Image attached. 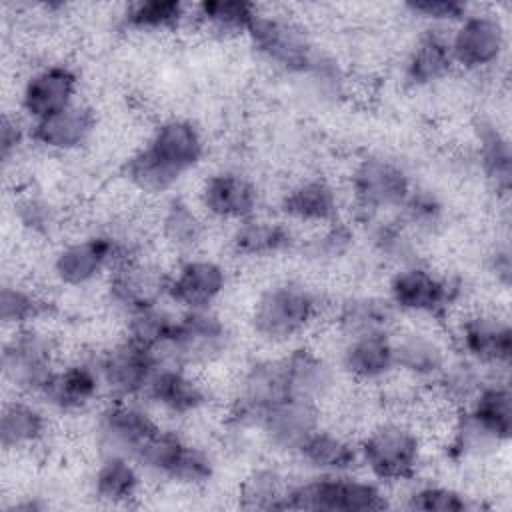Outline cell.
Returning <instances> with one entry per match:
<instances>
[{
	"label": "cell",
	"instance_id": "1",
	"mask_svg": "<svg viewBox=\"0 0 512 512\" xmlns=\"http://www.w3.org/2000/svg\"><path fill=\"white\" fill-rule=\"evenodd\" d=\"M206 156V138L188 118H166L148 136L142 148L122 166L126 182L146 196H164L196 170Z\"/></svg>",
	"mask_w": 512,
	"mask_h": 512
},
{
	"label": "cell",
	"instance_id": "2",
	"mask_svg": "<svg viewBox=\"0 0 512 512\" xmlns=\"http://www.w3.org/2000/svg\"><path fill=\"white\" fill-rule=\"evenodd\" d=\"M320 308V294L312 286L296 278H282L258 292L248 324L266 346H294L316 326Z\"/></svg>",
	"mask_w": 512,
	"mask_h": 512
},
{
	"label": "cell",
	"instance_id": "3",
	"mask_svg": "<svg viewBox=\"0 0 512 512\" xmlns=\"http://www.w3.org/2000/svg\"><path fill=\"white\" fill-rule=\"evenodd\" d=\"M356 444L360 470L382 486L408 484L416 480L424 466V436L408 420H380L370 426Z\"/></svg>",
	"mask_w": 512,
	"mask_h": 512
},
{
	"label": "cell",
	"instance_id": "4",
	"mask_svg": "<svg viewBox=\"0 0 512 512\" xmlns=\"http://www.w3.org/2000/svg\"><path fill=\"white\" fill-rule=\"evenodd\" d=\"M388 506L384 486L362 470L342 474H308L292 480L284 510L372 512Z\"/></svg>",
	"mask_w": 512,
	"mask_h": 512
},
{
	"label": "cell",
	"instance_id": "5",
	"mask_svg": "<svg viewBox=\"0 0 512 512\" xmlns=\"http://www.w3.org/2000/svg\"><path fill=\"white\" fill-rule=\"evenodd\" d=\"M462 294L460 278L438 274L420 260L394 268L386 286V300L396 314L426 322L446 320L458 306Z\"/></svg>",
	"mask_w": 512,
	"mask_h": 512
},
{
	"label": "cell",
	"instance_id": "6",
	"mask_svg": "<svg viewBox=\"0 0 512 512\" xmlns=\"http://www.w3.org/2000/svg\"><path fill=\"white\" fill-rule=\"evenodd\" d=\"M248 38L258 54L286 72L306 74L318 80H328L334 74V64L298 24L286 18L258 14Z\"/></svg>",
	"mask_w": 512,
	"mask_h": 512
},
{
	"label": "cell",
	"instance_id": "7",
	"mask_svg": "<svg viewBox=\"0 0 512 512\" xmlns=\"http://www.w3.org/2000/svg\"><path fill=\"white\" fill-rule=\"evenodd\" d=\"M136 254L130 238L114 232H94L62 244L52 258V274L62 286L84 288Z\"/></svg>",
	"mask_w": 512,
	"mask_h": 512
},
{
	"label": "cell",
	"instance_id": "8",
	"mask_svg": "<svg viewBox=\"0 0 512 512\" xmlns=\"http://www.w3.org/2000/svg\"><path fill=\"white\" fill-rule=\"evenodd\" d=\"M412 188L414 182L408 170L388 156L368 154L352 168V204L366 222L396 214Z\"/></svg>",
	"mask_w": 512,
	"mask_h": 512
},
{
	"label": "cell",
	"instance_id": "9",
	"mask_svg": "<svg viewBox=\"0 0 512 512\" xmlns=\"http://www.w3.org/2000/svg\"><path fill=\"white\" fill-rule=\"evenodd\" d=\"M230 344V326L216 308L178 310L172 336L160 358L194 370L220 360L230 350Z\"/></svg>",
	"mask_w": 512,
	"mask_h": 512
},
{
	"label": "cell",
	"instance_id": "10",
	"mask_svg": "<svg viewBox=\"0 0 512 512\" xmlns=\"http://www.w3.org/2000/svg\"><path fill=\"white\" fill-rule=\"evenodd\" d=\"M58 368V344L38 326L12 330L2 346L4 382L22 396L42 392L54 370Z\"/></svg>",
	"mask_w": 512,
	"mask_h": 512
},
{
	"label": "cell",
	"instance_id": "11",
	"mask_svg": "<svg viewBox=\"0 0 512 512\" xmlns=\"http://www.w3.org/2000/svg\"><path fill=\"white\" fill-rule=\"evenodd\" d=\"M452 346L456 354L500 376L512 360V328L496 310H470L454 326Z\"/></svg>",
	"mask_w": 512,
	"mask_h": 512
},
{
	"label": "cell",
	"instance_id": "12",
	"mask_svg": "<svg viewBox=\"0 0 512 512\" xmlns=\"http://www.w3.org/2000/svg\"><path fill=\"white\" fill-rule=\"evenodd\" d=\"M106 400H142L144 390L162 362L160 354L128 338L118 340L94 358Z\"/></svg>",
	"mask_w": 512,
	"mask_h": 512
},
{
	"label": "cell",
	"instance_id": "13",
	"mask_svg": "<svg viewBox=\"0 0 512 512\" xmlns=\"http://www.w3.org/2000/svg\"><path fill=\"white\" fill-rule=\"evenodd\" d=\"M396 376L414 384H432L452 358V346L432 322L396 326L392 330Z\"/></svg>",
	"mask_w": 512,
	"mask_h": 512
},
{
	"label": "cell",
	"instance_id": "14",
	"mask_svg": "<svg viewBox=\"0 0 512 512\" xmlns=\"http://www.w3.org/2000/svg\"><path fill=\"white\" fill-rule=\"evenodd\" d=\"M454 68L482 72L496 66L508 46L502 20L488 12H468L448 36Z\"/></svg>",
	"mask_w": 512,
	"mask_h": 512
},
{
	"label": "cell",
	"instance_id": "15",
	"mask_svg": "<svg viewBox=\"0 0 512 512\" xmlns=\"http://www.w3.org/2000/svg\"><path fill=\"white\" fill-rule=\"evenodd\" d=\"M230 284V274L218 260L186 256L168 272L166 300L178 310L216 308Z\"/></svg>",
	"mask_w": 512,
	"mask_h": 512
},
{
	"label": "cell",
	"instance_id": "16",
	"mask_svg": "<svg viewBox=\"0 0 512 512\" xmlns=\"http://www.w3.org/2000/svg\"><path fill=\"white\" fill-rule=\"evenodd\" d=\"M160 426L142 400H108L96 414L94 434L102 452L134 460L136 452Z\"/></svg>",
	"mask_w": 512,
	"mask_h": 512
},
{
	"label": "cell",
	"instance_id": "17",
	"mask_svg": "<svg viewBox=\"0 0 512 512\" xmlns=\"http://www.w3.org/2000/svg\"><path fill=\"white\" fill-rule=\"evenodd\" d=\"M198 208L208 220L234 226L260 214V188L240 170H216L200 186Z\"/></svg>",
	"mask_w": 512,
	"mask_h": 512
},
{
	"label": "cell",
	"instance_id": "18",
	"mask_svg": "<svg viewBox=\"0 0 512 512\" xmlns=\"http://www.w3.org/2000/svg\"><path fill=\"white\" fill-rule=\"evenodd\" d=\"M166 278L168 272L136 254L116 264L106 276V300L124 318L134 310L164 302Z\"/></svg>",
	"mask_w": 512,
	"mask_h": 512
},
{
	"label": "cell",
	"instance_id": "19",
	"mask_svg": "<svg viewBox=\"0 0 512 512\" xmlns=\"http://www.w3.org/2000/svg\"><path fill=\"white\" fill-rule=\"evenodd\" d=\"M142 402L174 418H186L204 410L210 402L208 386L192 372L162 360L154 370Z\"/></svg>",
	"mask_w": 512,
	"mask_h": 512
},
{
	"label": "cell",
	"instance_id": "20",
	"mask_svg": "<svg viewBox=\"0 0 512 512\" xmlns=\"http://www.w3.org/2000/svg\"><path fill=\"white\" fill-rule=\"evenodd\" d=\"M78 84V72L66 62H48L36 68L20 90L22 116L32 124L66 110L76 102Z\"/></svg>",
	"mask_w": 512,
	"mask_h": 512
},
{
	"label": "cell",
	"instance_id": "21",
	"mask_svg": "<svg viewBox=\"0 0 512 512\" xmlns=\"http://www.w3.org/2000/svg\"><path fill=\"white\" fill-rule=\"evenodd\" d=\"M280 362L288 398L320 406L336 392L340 370L316 348L298 342L280 356Z\"/></svg>",
	"mask_w": 512,
	"mask_h": 512
},
{
	"label": "cell",
	"instance_id": "22",
	"mask_svg": "<svg viewBox=\"0 0 512 512\" xmlns=\"http://www.w3.org/2000/svg\"><path fill=\"white\" fill-rule=\"evenodd\" d=\"M104 398L102 380L94 358L58 364L38 400L60 414H80Z\"/></svg>",
	"mask_w": 512,
	"mask_h": 512
},
{
	"label": "cell",
	"instance_id": "23",
	"mask_svg": "<svg viewBox=\"0 0 512 512\" xmlns=\"http://www.w3.org/2000/svg\"><path fill=\"white\" fill-rule=\"evenodd\" d=\"M322 426L320 406L286 398L268 408L260 422L258 434L272 452L294 458L300 446Z\"/></svg>",
	"mask_w": 512,
	"mask_h": 512
},
{
	"label": "cell",
	"instance_id": "24",
	"mask_svg": "<svg viewBox=\"0 0 512 512\" xmlns=\"http://www.w3.org/2000/svg\"><path fill=\"white\" fill-rule=\"evenodd\" d=\"M336 366L356 384H384L396 376L392 332L340 338Z\"/></svg>",
	"mask_w": 512,
	"mask_h": 512
},
{
	"label": "cell",
	"instance_id": "25",
	"mask_svg": "<svg viewBox=\"0 0 512 512\" xmlns=\"http://www.w3.org/2000/svg\"><path fill=\"white\" fill-rule=\"evenodd\" d=\"M282 218L290 224L324 228L340 220L342 202L336 186L322 176L294 182L280 200Z\"/></svg>",
	"mask_w": 512,
	"mask_h": 512
},
{
	"label": "cell",
	"instance_id": "26",
	"mask_svg": "<svg viewBox=\"0 0 512 512\" xmlns=\"http://www.w3.org/2000/svg\"><path fill=\"white\" fill-rule=\"evenodd\" d=\"M96 112L92 106L74 102L62 112L28 124V138L48 152H76L96 132Z\"/></svg>",
	"mask_w": 512,
	"mask_h": 512
},
{
	"label": "cell",
	"instance_id": "27",
	"mask_svg": "<svg viewBox=\"0 0 512 512\" xmlns=\"http://www.w3.org/2000/svg\"><path fill=\"white\" fill-rule=\"evenodd\" d=\"M296 234L290 222L256 214L232 226L228 246L230 252L246 260H266L292 250Z\"/></svg>",
	"mask_w": 512,
	"mask_h": 512
},
{
	"label": "cell",
	"instance_id": "28",
	"mask_svg": "<svg viewBox=\"0 0 512 512\" xmlns=\"http://www.w3.org/2000/svg\"><path fill=\"white\" fill-rule=\"evenodd\" d=\"M142 480L144 472L132 458L102 452L90 474V492L104 506H128L138 498Z\"/></svg>",
	"mask_w": 512,
	"mask_h": 512
},
{
	"label": "cell",
	"instance_id": "29",
	"mask_svg": "<svg viewBox=\"0 0 512 512\" xmlns=\"http://www.w3.org/2000/svg\"><path fill=\"white\" fill-rule=\"evenodd\" d=\"M294 460H298L308 474H342L360 470L358 444L344 432L320 426L300 446Z\"/></svg>",
	"mask_w": 512,
	"mask_h": 512
},
{
	"label": "cell",
	"instance_id": "30",
	"mask_svg": "<svg viewBox=\"0 0 512 512\" xmlns=\"http://www.w3.org/2000/svg\"><path fill=\"white\" fill-rule=\"evenodd\" d=\"M46 406L32 396H16L2 404L0 444L4 452H20L38 446L48 432Z\"/></svg>",
	"mask_w": 512,
	"mask_h": 512
},
{
	"label": "cell",
	"instance_id": "31",
	"mask_svg": "<svg viewBox=\"0 0 512 512\" xmlns=\"http://www.w3.org/2000/svg\"><path fill=\"white\" fill-rule=\"evenodd\" d=\"M158 234L162 244L180 258L194 256L208 234V218L184 198H168L160 210Z\"/></svg>",
	"mask_w": 512,
	"mask_h": 512
},
{
	"label": "cell",
	"instance_id": "32",
	"mask_svg": "<svg viewBox=\"0 0 512 512\" xmlns=\"http://www.w3.org/2000/svg\"><path fill=\"white\" fill-rule=\"evenodd\" d=\"M396 316L386 296L352 294L336 306L334 328L340 338L392 332L398 326Z\"/></svg>",
	"mask_w": 512,
	"mask_h": 512
},
{
	"label": "cell",
	"instance_id": "33",
	"mask_svg": "<svg viewBox=\"0 0 512 512\" xmlns=\"http://www.w3.org/2000/svg\"><path fill=\"white\" fill-rule=\"evenodd\" d=\"M454 70L448 36L428 30L418 38L404 62V80L412 88H426L444 80Z\"/></svg>",
	"mask_w": 512,
	"mask_h": 512
},
{
	"label": "cell",
	"instance_id": "34",
	"mask_svg": "<svg viewBox=\"0 0 512 512\" xmlns=\"http://www.w3.org/2000/svg\"><path fill=\"white\" fill-rule=\"evenodd\" d=\"M464 410L492 432L500 442L508 444L512 436V392L508 380L492 376Z\"/></svg>",
	"mask_w": 512,
	"mask_h": 512
},
{
	"label": "cell",
	"instance_id": "35",
	"mask_svg": "<svg viewBox=\"0 0 512 512\" xmlns=\"http://www.w3.org/2000/svg\"><path fill=\"white\" fill-rule=\"evenodd\" d=\"M476 160L486 182L498 196H508L512 184V152L508 136L490 122L476 128Z\"/></svg>",
	"mask_w": 512,
	"mask_h": 512
},
{
	"label": "cell",
	"instance_id": "36",
	"mask_svg": "<svg viewBox=\"0 0 512 512\" xmlns=\"http://www.w3.org/2000/svg\"><path fill=\"white\" fill-rule=\"evenodd\" d=\"M492 376H496V374L488 372L480 364L454 352L452 358L448 360V364L438 374V378L432 382V386H434L436 396L444 404L452 406L454 410H460L478 394V390Z\"/></svg>",
	"mask_w": 512,
	"mask_h": 512
},
{
	"label": "cell",
	"instance_id": "37",
	"mask_svg": "<svg viewBox=\"0 0 512 512\" xmlns=\"http://www.w3.org/2000/svg\"><path fill=\"white\" fill-rule=\"evenodd\" d=\"M292 480L278 466L252 468L238 486V506L246 510H284Z\"/></svg>",
	"mask_w": 512,
	"mask_h": 512
},
{
	"label": "cell",
	"instance_id": "38",
	"mask_svg": "<svg viewBox=\"0 0 512 512\" xmlns=\"http://www.w3.org/2000/svg\"><path fill=\"white\" fill-rule=\"evenodd\" d=\"M192 12L202 28L222 38L248 36L260 14L258 6L246 0H208L196 4Z\"/></svg>",
	"mask_w": 512,
	"mask_h": 512
},
{
	"label": "cell",
	"instance_id": "39",
	"mask_svg": "<svg viewBox=\"0 0 512 512\" xmlns=\"http://www.w3.org/2000/svg\"><path fill=\"white\" fill-rule=\"evenodd\" d=\"M368 230V244L372 252L394 268L418 262L416 236L392 214L376 218Z\"/></svg>",
	"mask_w": 512,
	"mask_h": 512
},
{
	"label": "cell",
	"instance_id": "40",
	"mask_svg": "<svg viewBox=\"0 0 512 512\" xmlns=\"http://www.w3.org/2000/svg\"><path fill=\"white\" fill-rule=\"evenodd\" d=\"M176 318L178 312L164 302L144 306L124 316V338L160 354L172 336Z\"/></svg>",
	"mask_w": 512,
	"mask_h": 512
},
{
	"label": "cell",
	"instance_id": "41",
	"mask_svg": "<svg viewBox=\"0 0 512 512\" xmlns=\"http://www.w3.org/2000/svg\"><path fill=\"white\" fill-rule=\"evenodd\" d=\"M188 18V6L176 0H138L128 4L122 24L136 32H170Z\"/></svg>",
	"mask_w": 512,
	"mask_h": 512
},
{
	"label": "cell",
	"instance_id": "42",
	"mask_svg": "<svg viewBox=\"0 0 512 512\" xmlns=\"http://www.w3.org/2000/svg\"><path fill=\"white\" fill-rule=\"evenodd\" d=\"M48 314V302L32 288L4 282L0 288V320L10 330L36 326Z\"/></svg>",
	"mask_w": 512,
	"mask_h": 512
},
{
	"label": "cell",
	"instance_id": "43",
	"mask_svg": "<svg viewBox=\"0 0 512 512\" xmlns=\"http://www.w3.org/2000/svg\"><path fill=\"white\" fill-rule=\"evenodd\" d=\"M408 488L402 506L424 512H466L478 504L464 490L440 482H416Z\"/></svg>",
	"mask_w": 512,
	"mask_h": 512
},
{
	"label": "cell",
	"instance_id": "44",
	"mask_svg": "<svg viewBox=\"0 0 512 512\" xmlns=\"http://www.w3.org/2000/svg\"><path fill=\"white\" fill-rule=\"evenodd\" d=\"M414 236L430 234L444 220V204L430 188L414 186L394 214Z\"/></svg>",
	"mask_w": 512,
	"mask_h": 512
},
{
	"label": "cell",
	"instance_id": "45",
	"mask_svg": "<svg viewBox=\"0 0 512 512\" xmlns=\"http://www.w3.org/2000/svg\"><path fill=\"white\" fill-rule=\"evenodd\" d=\"M354 240V232L344 222L318 228V234L306 244V254L316 262H334L342 258Z\"/></svg>",
	"mask_w": 512,
	"mask_h": 512
},
{
	"label": "cell",
	"instance_id": "46",
	"mask_svg": "<svg viewBox=\"0 0 512 512\" xmlns=\"http://www.w3.org/2000/svg\"><path fill=\"white\" fill-rule=\"evenodd\" d=\"M16 220L32 234H48L56 226V208L40 196H24L14 204Z\"/></svg>",
	"mask_w": 512,
	"mask_h": 512
},
{
	"label": "cell",
	"instance_id": "47",
	"mask_svg": "<svg viewBox=\"0 0 512 512\" xmlns=\"http://www.w3.org/2000/svg\"><path fill=\"white\" fill-rule=\"evenodd\" d=\"M404 8L430 24H458L468 14V4L460 0H416L406 2Z\"/></svg>",
	"mask_w": 512,
	"mask_h": 512
},
{
	"label": "cell",
	"instance_id": "48",
	"mask_svg": "<svg viewBox=\"0 0 512 512\" xmlns=\"http://www.w3.org/2000/svg\"><path fill=\"white\" fill-rule=\"evenodd\" d=\"M26 136H28V130L22 126V122L16 116H10V114L2 116L0 148H2V162L4 164H8L18 154Z\"/></svg>",
	"mask_w": 512,
	"mask_h": 512
},
{
	"label": "cell",
	"instance_id": "49",
	"mask_svg": "<svg viewBox=\"0 0 512 512\" xmlns=\"http://www.w3.org/2000/svg\"><path fill=\"white\" fill-rule=\"evenodd\" d=\"M488 272L492 274V278L496 280L498 286H502L504 290L510 286V278H512V260H510V248L506 242L496 244L492 248V252L488 254Z\"/></svg>",
	"mask_w": 512,
	"mask_h": 512
}]
</instances>
